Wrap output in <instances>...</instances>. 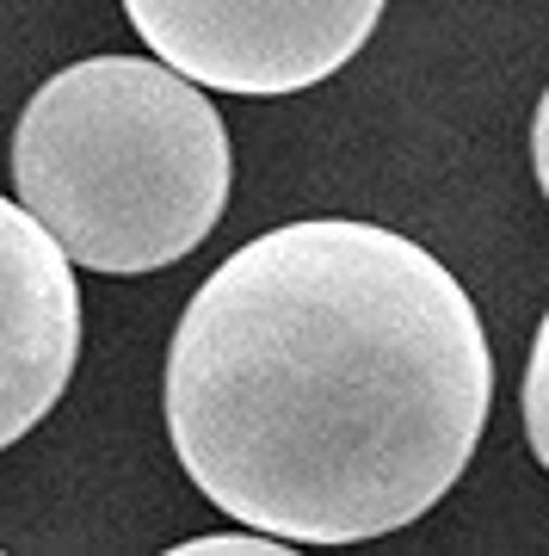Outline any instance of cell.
Returning <instances> with one entry per match:
<instances>
[{"mask_svg": "<svg viewBox=\"0 0 549 556\" xmlns=\"http://www.w3.org/2000/svg\"><path fill=\"white\" fill-rule=\"evenodd\" d=\"M167 439L210 507L284 544H365L432 514L494 408L451 266L401 229L303 217L241 241L167 340Z\"/></svg>", "mask_w": 549, "mask_h": 556, "instance_id": "6da1fadb", "label": "cell"}, {"mask_svg": "<svg viewBox=\"0 0 549 556\" xmlns=\"http://www.w3.org/2000/svg\"><path fill=\"white\" fill-rule=\"evenodd\" d=\"M229 124L192 75L149 56L68 62L13 124L20 204L105 278H142L204 248L229 204Z\"/></svg>", "mask_w": 549, "mask_h": 556, "instance_id": "7a4b0ae2", "label": "cell"}, {"mask_svg": "<svg viewBox=\"0 0 549 556\" xmlns=\"http://www.w3.org/2000/svg\"><path fill=\"white\" fill-rule=\"evenodd\" d=\"M390 0H124V20L216 93H303L371 43Z\"/></svg>", "mask_w": 549, "mask_h": 556, "instance_id": "3957f363", "label": "cell"}, {"mask_svg": "<svg viewBox=\"0 0 549 556\" xmlns=\"http://www.w3.org/2000/svg\"><path fill=\"white\" fill-rule=\"evenodd\" d=\"M80 358L75 254L20 199H0V452L62 402Z\"/></svg>", "mask_w": 549, "mask_h": 556, "instance_id": "277c9868", "label": "cell"}, {"mask_svg": "<svg viewBox=\"0 0 549 556\" xmlns=\"http://www.w3.org/2000/svg\"><path fill=\"white\" fill-rule=\"evenodd\" d=\"M519 420H525V439H531V452H537V464L549 470V309L537 321V340H531V358H525Z\"/></svg>", "mask_w": 549, "mask_h": 556, "instance_id": "5b68a950", "label": "cell"}, {"mask_svg": "<svg viewBox=\"0 0 549 556\" xmlns=\"http://www.w3.org/2000/svg\"><path fill=\"white\" fill-rule=\"evenodd\" d=\"M296 551V544H284V538L259 532V526H247V532H216V538H192V544H179V556H284Z\"/></svg>", "mask_w": 549, "mask_h": 556, "instance_id": "8992f818", "label": "cell"}, {"mask_svg": "<svg viewBox=\"0 0 549 556\" xmlns=\"http://www.w3.org/2000/svg\"><path fill=\"white\" fill-rule=\"evenodd\" d=\"M531 174H537V192L549 204V87L537 100V118H531Z\"/></svg>", "mask_w": 549, "mask_h": 556, "instance_id": "52a82bcc", "label": "cell"}]
</instances>
